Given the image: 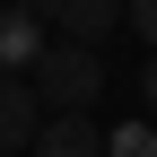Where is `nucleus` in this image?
I'll list each match as a JSON object with an SVG mask.
<instances>
[{
    "mask_svg": "<svg viewBox=\"0 0 157 157\" xmlns=\"http://www.w3.org/2000/svg\"><path fill=\"white\" fill-rule=\"evenodd\" d=\"M35 96H44V113H87L105 96V52L96 44H52L35 61Z\"/></svg>",
    "mask_w": 157,
    "mask_h": 157,
    "instance_id": "obj_1",
    "label": "nucleus"
},
{
    "mask_svg": "<svg viewBox=\"0 0 157 157\" xmlns=\"http://www.w3.org/2000/svg\"><path fill=\"white\" fill-rule=\"evenodd\" d=\"M61 44L52 35V17H35V9H0V78H35V61Z\"/></svg>",
    "mask_w": 157,
    "mask_h": 157,
    "instance_id": "obj_2",
    "label": "nucleus"
},
{
    "mask_svg": "<svg viewBox=\"0 0 157 157\" xmlns=\"http://www.w3.org/2000/svg\"><path fill=\"white\" fill-rule=\"evenodd\" d=\"M44 96H35V78H0V157H26L44 140Z\"/></svg>",
    "mask_w": 157,
    "mask_h": 157,
    "instance_id": "obj_3",
    "label": "nucleus"
},
{
    "mask_svg": "<svg viewBox=\"0 0 157 157\" xmlns=\"http://www.w3.org/2000/svg\"><path fill=\"white\" fill-rule=\"evenodd\" d=\"M61 44H105L113 26H131V0H52Z\"/></svg>",
    "mask_w": 157,
    "mask_h": 157,
    "instance_id": "obj_4",
    "label": "nucleus"
},
{
    "mask_svg": "<svg viewBox=\"0 0 157 157\" xmlns=\"http://www.w3.org/2000/svg\"><path fill=\"white\" fill-rule=\"evenodd\" d=\"M26 157H113V131H96L87 113H52L44 140H35Z\"/></svg>",
    "mask_w": 157,
    "mask_h": 157,
    "instance_id": "obj_5",
    "label": "nucleus"
},
{
    "mask_svg": "<svg viewBox=\"0 0 157 157\" xmlns=\"http://www.w3.org/2000/svg\"><path fill=\"white\" fill-rule=\"evenodd\" d=\"M113 157H157V122H122L113 131Z\"/></svg>",
    "mask_w": 157,
    "mask_h": 157,
    "instance_id": "obj_6",
    "label": "nucleus"
},
{
    "mask_svg": "<svg viewBox=\"0 0 157 157\" xmlns=\"http://www.w3.org/2000/svg\"><path fill=\"white\" fill-rule=\"evenodd\" d=\"M131 35H140L148 61H157V0H131Z\"/></svg>",
    "mask_w": 157,
    "mask_h": 157,
    "instance_id": "obj_7",
    "label": "nucleus"
},
{
    "mask_svg": "<svg viewBox=\"0 0 157 157\" xmlns=\"http://www.w3.org/2000/svg\"><path fill=\"white\" fill-rule=\"evenodd\" d=\"M140 96H148V113H157V61H148V70H140Z\"/></svg>",
    "mask_w": 157,
    "mask_h": 157,
    "instance_id": "obj_8",
    "label": "nucleus"
},
{
    "mask_svg": "<svg viewBox=\"0 0 157 157\" xmlns=\"http://www.w3.org/2000/svg\"><path fill=\"white\" fill-rule=\"evenodd\" d=\"M0 9H35V17H52V0H0Z\"/></svg>",
    "mask_w": 157,
    "mask_h": 157,
    "instance_id": "obj_9",
    "label": "nucleus"
}]
</instances>
